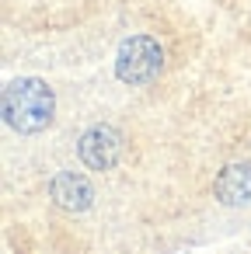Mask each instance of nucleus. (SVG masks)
Masks as SVG:
<instances>
[{
	"mask_svg": "<svg viewBox=\"0 0 251 254\" xmlns=\"http://www.w3.org/2000/svg\"><path fill=\"white\" fill-rule=\"evenodd\" d=\"M53 108L56 98L39 77H18L4 87V119L18 132H42L53 122Z\"/></svg>",
	"mask_w": 251,
	"mask_h": 254,
	"instance_id": "f257e3e1",
	"label": "nucleus"
},
{
	"mask_svg": "<svg viewBox=\"0 0 251 254\" xmlns=\"http://www.w3.org/2000/svg\"><path fill=\"white\" fill-rule=\"evenodd\" d=\"M164 66L161 46L147 35H133L119 46V60H115V73L126 84H150Z\"/></svg>",
	"mask_w": 251,
	"mask_h": 254,
	"instance_id": "f03ea898",
	"label": "nucleus"
},
{
	"mask_svg": "<svg viewBox=\"0 0 251 254\" xmlns=\"http://www.w3.org/2000/svg\"><path fill=\"white\" fill-rule=\"evenodd\" d=\"M119 153H122V139H119V132H115L112 126H94L91 132L81 136V160H84L91 171H108V167H115Z\"/></svg>",
	"mask_w": 251,
	"mask_h": 254,
	"instance_id": "7ed1b4c3",
	"label": "nucleus"
},
{
	"mask_svg": "<svg viewBox=\"0 0 251 254\" xmlns=\"http://www.w3.org/2000/svg\"><path fill=\"white\" fill-rule=\"evenodd\" d=\"M53 198L56 205L70 209V212H81L91 205V185L84 174H74V171H63L53 178Z\"/></svg>",
	"mask_w": 251,
	"mask_h": 254,
	"instance_id": "20e7f679",
	"label": "nucleus"
},
{
	"mask_svg": "<svg viewBox=\"0 0 251 254\" xmlns=\"http://www.w3.org/2000/svg\"><path fill=\"white\" fill-rule=\"evenodd\" d=\"M216 195H220L227 205L251 198V164H230V167L216 178Z\"/></svg>",
	"mask_w": 251,
	"mask_h": 254,
	"instance_id": "39448f33",
	"label": "nucleus"
}]
</instances>
